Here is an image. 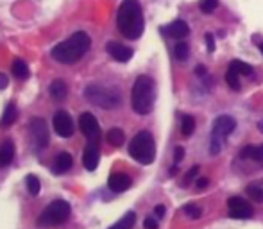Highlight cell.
I'll return each mask as SVG.
<instances>
[{
    "label": "cell",
    "instance_id": "cell-1",
    "mask_svg": "<svg viewBox=\"0 0 263 229\" xmlns=\"http://www.w3.org/2000/svg\"><path fill=\"white\" fill-rule=\"evenodd\" d=\"M116 27L127 39H138L144 32L145 22L138 0H124L116 14Z\"/></svg>",
    "mask_w": 263,
    "mask_h": 229
},
{
    "label": "cell",
    "instance_id": "cell-2",
    "mask_svg": "<svg viewBox=\"0 0 263 229\" xmlns=\"http://www.w3.org/2000/svg\"><path fill=\"white\" fill-rule=\"evenodd\" d=\"M90 47H91L90 36H88L86 32L79 31V32H74L67 41L54 47L52 57L57 63H63V65L77 63L88 50H90Z\"/></svg>",
    "mask_w": 263,
    "mask_h": 229
},
{
    "label": "cell",
    "instance_id": "cell-3",
    "mask_svg": "<svg viewBox=\"0 0 263 229\" xmlns=\"http://www.w3.org/2000/svg\"><path fill=\"white\" fill-rule=\"evenodd\" d=\"M156 99V85L149 75H140L136 77L131 90V106L134 113L138 115H149L154 108Z\"/></svg>",
    "mask_w": 263,
    "mask_h": 229
},
{
    "label": "cell",
    "instance_id": "cell-4",
    "mask_svg": "<svg viewBox=\"0 0 263 229\" xmlns=\"http://www.w3.org/2000/svg\"><path fill=\"white\" fill-rule=\"evenodd\" d=\"M129 154L141 165H151L156 158V143L149 131H140L129 143Z\"/></svg>",
    "mask_w": 263,
    "mask_h": 229
},
{
    "label": "cell",
    "instance_id": "cell-5",
    "mask_svg": "<svg viewBox=\"0 0 263 229\" xmlns=\"http://www.w3.org/2000/svg\"><path fill=\"white\" fill-rule=\"evenodd\" d=\"M85 97L91 104L104 110H116L122 104V95L116 88H106V86L90 85L85 90Z\"/></svg>",
    "mask_w": 263,
    "mask_h": 229
},
{
    "label": "cell",
    "instance_id": "cell-6",
    "mask_svg": "<svg viewBox=\"0 0 263 229\" xmlns=\"http://www.w3.org/2000/svg\"><path fill=\"white\" fill-rule=\"evenodd\" d=\"M235 127H236V120L229 115H220L213 120V129H211V140H210L211 156H217L222 151V143L235 131Z\"/></svg>",
    "mask_w": 263,
    "mask_h": 229
},
{
    "label": "cell",
    "instance_id": "cell-7",
    "mask_svg": "<svg viewBox=\"0 0 263 229\" xmlns=\"http://www.w3.org/2000/svg\"><path fill=\"white\" fill-rule=\"evenodd\" d=\"M70 204L67 201H54L52 204H49L43 213L39 215L38 219V226L42 227H54V226H59V224L67 222L68 217H70Z\"/></svg>",
    "mask_w": 263,
    "mask_h": 229
},
{
    "label": "cell",
    "instance_id": "cell-8",
    "mask_svg": "<svg viewBox=\"0 0 263 229\" xmlns=\"http://www.w3.org/2000/svg\"><path fill=\"white\" fill-rule=\"evenodd\" d=\"M79 127H81L83 134L90 140V143H97L98 138H100V126H98L95 115H91L90 111L81 115L79 118Z\"/></svg>",
    "mask_w": 263,
    "mask_h": 229
},
{
    "label": "cell",
    "instance_id": "cell-9",
    "mask_svg": "<svg viewBox=\"0 0 263 229\" xmlns=\"http://www.w3.org/2000/svg\"><path fill=\"white\" fill-rule=\"evenodd\" d=\"M229 217L233 219H251L253 217V206L242 197H231L228 201Z\"/></svg>",
    "mask_w": 263,
    "mask_h": 229
},
{
    "label": "cell",
    "instance_id": "cell-10",
    "mask_svg": "<svg viewBox=\"0 0 263 229\" xmlns=\"http://www.w3.org/2000/svg\"><path fill=\"white\" fill-rule=\"evenodd\" d=\"M31 136L36 147L45 149L49 145V129L43 118H32L31 120Z\"/></svg>",
    "mask_w": 263,
    "mask_h": 229
},
{
    "label": "cell",
    "instance_id": "cell-11",
    "mask_svg": "<svg viewBox=\"0 0 263 229\" xmlns=\"http://www.w3.org/2000/svg\"><path fill=\"white\" fill-rule=\"evenodd\" d=\"M52 123H54V131H56L61 138H70L72 134H74V122H72L70 115H68L67 111H57V113L54 115Z\"/></svg>",
    "mask_w": 263,
    "mask_h": 229
},
{
    "label": "cell",
    "instance_id": "cell-12",
    "mask_svg": "<svg viewBox=\"0 0 263 229\" xmlns=\"http://www.w3.org/2000/svg\"><path fill=\"white\" fill-rule=\"evenodd\" d=\"M106 50H108V54L113 59L120 61V63H127V61L133 57V49H129V47L122 45V43H116V41H109L108 45H106Z\"/></svg>",
    "mask_w": 263,
    "mask_h": 229
},
{
    "label": "cell",
    "instance_id": "cell-13",
    "mask_svg": "<svg viewBox=\"0 0 263 229\" xmlns=\"http://www.w3.org/2000/svg\"><path fill=\"white\" fill-rule=\"evenodd\" d=\"M133 184V181H131V177L127 176V174H122V172H115L109 176L108 179V186L111 192H115V194H122V192L129 190V186Z\"/></svg>",
    "mask_w": 263,
    "mask_h": 229
},
{
    "label": "cell",
    "instance_id": "cell-14",
    "mask_svg": "<svg viewBox=\"0 0 263 229\" xmlns=\"http://www.w3.org/2000/svg\"><path fill=\"white\" fill-rule=\"evenodd\" d=\"M163 34L169 36V38H174V39H185L186 36L190 34V27L186 22L183 20H175L172 24L165 25V27L161 29Z\"/></svg>",
    "mask_w": 263,
    "mask_h": 229
},
{
    "label": "cell",
    "instance_id": "cell-15",
    "mask_svg": "<svg viewBox=\"0 0 263 229\" xmlns=\"http://www.w3.org/2000/svg\"><path fill=\"white\" fill-rule=\"evenodd\" d=\"M83 165L86 166V170H95L98 165V149L95 143H90L85 149V154H83Z\"/></svg>",
    "mask_w": 263,
    "mask_h": 229
},
{
    "label": "cell",
    "instance_id": "cell-16",
    "mask_svg": "<svg viewBox=\"0 0 263 229\" xmlns=\"http://www.w3.org/2000/svg\"><path fill=\"white\" fill-rule=\"evenodd\" d=\"M14 158V143L11 140H6L0 145V169H6L7 165H11Z\"/></svg>",
    "mask_w": 263,
    "mask_h": 229
},
{
    "label": "cell",
    "instance_id": "cell-17",
    "mask_svg": "<svg viewBox=\"0 0 263 229\" xmlns=\"http://www.w3.org/2000/svg\"><path fill=\"white\" fill-rule=\"evenodd\" d=\"M72 166V156L68 154V152H61L59 156L56 158V161H54V174H65L68 172V169Z\"/></svg>",
    "mask_w": 263,
    "mask_h": 229
},
{
    "label": "cell",
    "instance_id": "cell-18",
    "mask_svg": "<svg viewBox=\"0 0 263 229\" xmlns=\"http://www.w3.org/2000/svg\"><path fill=\"white\" fill-rule=\"evenodd\" d=\"M50 97L56 100H63L65 97H67L68 93V86L65 81H61V79H57V81H54L52 85H50Z\"/></svg>",
    "mask_w": 263,
    "mask_h": 229
},
{
    "label": "cell",
    "instance_id": "cell-19",
    "mask_svg": "<svg viewBox=\"0 0 263 229\" xmlns=\"http://www.w3.org/2000/svg\"><path fill=\"white\" fill-rule=\"evenodd\" d=\"M240 158L244 159H254V161H263V145L260 147H253V145H247L240 151Z\"/></svg>",
    "mask_w": 263,
    "mask_h": 229
},
{
    "label": "cell",
    "instance_id": "cell-20",
    "mask_svg": "<svg viewBox=\"0 0 263 229\" xmlns=\"http://www.w3.org/2000/svg\"><path fill=\"white\" fill-rule=\"evenodd\" d=\"M108 143H111L113 147H122L124 141H126V134L120 127H113V129L108 131V136H106Z\"/></svg>",
    "mask_w": 263,
    "mask_h": 229
},
{
    "label": "cell",
    "instance_id": "cell-21",
    "mask_svg": "<svg viewBox=\"0 0 263 229\" xmlns=\"http://www.w3.org/2000/svg\"><path fill=\"white\" fill-rule=\"evenodd\" d=\"M16 116H18L16 106H14V104H7L6 111H4V115H2V120H0V127H9V126H13L14 120H16Z\"/></svg>",
    "mask_w": 263,
    "mask_h": 229
},
{
    "label": "cell",
    "instance_id": "cell-22",
    "mask_svg": "<svg viewBox=\"0 0 263 229\" xmlns=\"http://www.w3.org/2000/svg\"><path fill=\"white\" fill-rule=\"evenodd\" d=\"M134 222H136V213L134 212H129L122 217L116 224H113L109 229H133Z\"/></svg>",
    "mask_w": 263,
    "mask_h": 229
},
{
    "label": "cell",
    "instance_id": "cell-23",
    "mask_svg": "<svg viewBox=\"0 0 263 229\" xmlns=\"http://www.w3.org/2000/svg\"><path fill=\"white\" fill-rule=\"evenodd\" d=\"M229 70L236 72L238 75H253V67L247 65V63H244V61H238V59H235V61L229 63Z\"/></svg>",
    "mask_w": 263,
    "mask_h": 229
},
{
    "label": "cell",
    "instance_id": "cell-24",
    "mask_svg": "<svg viewBox=\"0 0 263 229\" xmlns=\"http://www.w3.org/2000/svg\"><path fill=\"white\" fill-rule=\"evenodd\" d=\"M193 131H195V118L192 115H185L181 122V134L188 138L193 134Z\"/></svg>",
    "mask_w": 263,
    "mask_h": 229
},
{
    "label": "cell",
    "instance_id": "cell-25",
    "mask_svg": "<svg viewBox=\"0 0 263 229\" xmlns=\"http://www.w3.org/2000/svg\"><path fill=\"white\" fill-rule=\"evenodd\" d=\"M13 75L16 79H27L29 77V68H27V65H25V61L14 59V63H13Z\"/></svg>",
    "mask_w": 263,
    "mask_h": 229
},
{
    "label": "cell",
    "instance_id": "cell-26",
    "mask_svg": "<svg viewBox=\"0 0 263 229\" xmlns=\"http://www.w3.org/2000/svg\"><path fill=\"white\" fill-rule=\"evenodd\" d=\"M174 56H175V59H177V61H186V59H188V56H190V47H188V43H186V41L175 43V47H174Z\"/></svg>",
    "mask_w": 263,
    "mask_h": 229
},
{
    "label": "cell",
    "instance_id": "cell-27",
    "mask_svg": "<svg viewBox=\"0 0 263 229\" xmlns=\"http://www.w3.org/2000/svg\"><path fill=\"white\" fill-rule=\"evenodd\" d=\"M247 195H249L251 201H256V202H263V186L256 183H251L247 186Z\"/></svg>",
    "mask_w": 263,
    "mask_h": 229
},
{
    "label": "cell",
    "instance_id": "cell-28",
    "mask_svg": "<svg viewBox=\"0 0 263 229\" xmlns=\"http://www.w3.org/2000/svg\"><path fill=\"white\" fill-rule=\"evenodd\" d=\"M25 186H27L29 194L31 195H38L39 190H42V184H39V179L36 176H27V179H25Z\"/></svg>",
    "mask_w": 263,
    "mask_h": 229
},
{
    "label": "cell",
    "instance_id": "cell-29",
    "mask_svg": "<svg viewBox=\"0 0 263 229\" xmlns=\"http://www.w3.org/2000/svg\"><path fill=\"white\" fill-rule=\"evenodd\" d=\"M226 82H228V86L231 90H235V92H238L240 90V79H238V74L236 72H233V70H229L228 68V74H226Z\"/></svg>",
    "mask_w": 263,
    "mask_h": 229
},
{
    "label": "cell",
    "instance_id": "cell-30",
    "mask_svg": "<svg viewBox=\"0 0 263 229\" xmlns=\"http://www.w3.org/2000/svg\"><path fill=\"white\" fill-rule=\"evenodd\" d=\"M183 212H185L186 215H188L190 219H193V220L200 219V215H203V210H200L197 204H186L185 208H183Z\"/></svg>",
    "mask_w": 263,
    "mask_h": 229
},
{
    "label": "cell",
    "instance_id": "cell-31",
    "mask_svg": "<svg viewBox=\"0 0 263 229\" xmlns=\"http://www.w3.org/2000/svg\"><path fill=\"white\" fill-rule=\"evenodd\" d=\"M217 6H218V0H200V2H199L200 11H203V13H206V14L213 13V11L217 9Z\"/></svg>",
    "mask_w": 263,
    "mask_h": 229
},
{
    "label": "cell",
    "instance_id": "cell-32",
    "mask_svg": "<svg viewBox=\"0 0 263 229\" xmlns=\"http://www.w3.org/2000/svg\"><path fill=\"white\" fill-rule=\"evenodd\" d=\"M199 170H200V166L199 165H195V166H192V169L186 172V176H185V181H183V184H188L190 181H193L197 177V174H199Z\"/></svg>",
    "mask_w": 263,
    "mask_h": 229
},
{
    "label": "cell",
    "instance_id": "cell-33",
    "mask_svg": "<svg viewBox=\"0 0 263 229\" xmlns=\"http://www.w3.org/2000/svg\"><path fill=\"white\" fill-rule=\"evenodd\" d=\"M144 227L145 229H158V220L152 219V217H147V219L144 220Z\"/></svg>",
    "mask_w": 263,
    "mask_h": 229
},
{
    "label": "cell",
    "instance_id": "cell-34",
    "mask_svg": "<svg viewBox=\"0 0 263 229\" xmlns=\"http://www.w3.org/2000/svg\"><path fill=\"white\" fill-rule=\"evenodd\" d=\"M183 159H185V149H183V147H175V151H174V161L179 163V161H183Z\"/></svg>",
    "mask_w": 263,
    "mask_h": 229
},
{
    "label": "cell",
    "instance_id": "cell-35",
    "mask_svg": "<svg viewBox=\"0 0 263 229\" xmlns=\"http://www.w3.org/2000/svg\"><path fill=\"white\" fill-rule=\"evenodd\" d=\"M206 43H208V50H210V52H213V50H215V39H213V34H210V32L206 34Z\"/></svg>",
    "mask_w": 263,
    "mask_h": 229
},
{
    "label": "cell",
    "instance_id": "cell-36",
    "mask_svg": "<svg viewBox=\"0 0 263 229\" xmlns=\"http://www.w3.org/2000/svg\"><path fill=\"white\" fill-rule=\"evenodd\" d=\"M165 212H167V210H165V206H161V204H159V206H156V208H154L156 217H159V219H161V217L165 215Z\"/></svg>",
    "mask_w": 263,
    "mask_h": 229
},
{
    "label": "cell",
    "instance_id": "cell-37",
    "mask_svg": "<svg viewBox=\"0 0 263 229\" xmlns=\"http://www.w3.org/2000/svg\"><path fill=\"white\" fill-rule=\"evenodd\" d=\"M208 177H200V179H197V188H206L208 186Z\"/></svg>",
    "mask_w": 263,
    "mask_h": 229
},
{
    "label": "cell",
    "instance_id": "cell-38",
    "mask_svg": "<svg viewBox=\"0 0 263 229\" xmlns=\"http://www.w3.org/2000/svg\"><path fill=\"white\" fill-rule=\"evenodd\" d=\"M7 75H4V74H0V90H4L7 86Z\"/></svg>",
    "mask_w": 263,
    "mask_h": 229
},
{
    "label": "cell",
    "instance_id": "cell-39",
    "mask_svg": "<svg viewBox=\"0 0 263 229\" xmlns=\"http://www.w3.org/2000/svg\"><path fill=\"white\" fill-rule=\"evenodd\" d=\"M195 74H197V75H204V74H206V67H203V65H199V67L195 68Z\"/></svg>",
    "mask_w": 263,
    "mask_h": 229
},
{
    "label": "cell",
    "instance_id": "cell-40",
    "mask_svg": "<svg viewBox=\"0 0 263 229\" xmlns=\"http://www.w3.org/2000/svg\"><path fill=\"white\" fill-rule=\"evenodd\" d=\"M174 174H177V166H174V169H170V176H174Z\"/></svg>",
    "mask_w": 263,
    "mask_h": 229
},
{
    "label": "cell",
    "instance_id": "cell-41",
    "mask_svg": "<svg viewBox=\"0 0 263 229\" xmlns=\"http://www.w3.org/2000/svg\"><path fill=\"white\" fill-rule=\"evenodd\" d=\"M258 47H260V50L263 52V41H261V43H258Z\"/></svg>",
    "mask_w": 263,
    "mask_h": 229
}]
</instances>
